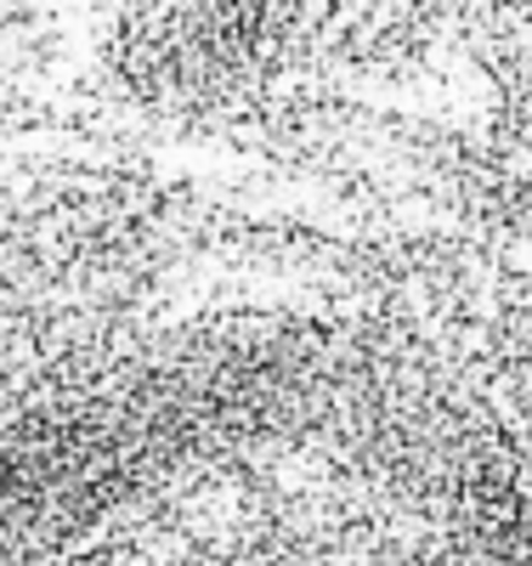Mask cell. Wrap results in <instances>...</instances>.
<instances>
[{"instance_id":"obj_1","label":"cell","mask_w":532,"mask_h":566,"mask_svg":"<svg viewBox=\"0 0 532 566\" xmlns=\"http://www.w3.org/2000/svg\"><path fill=\"white\" fill-rule=\"evenodd\" d=\"M374 335V306L255 301L7 363V566L148 499L317 459Z\"/></svg>"},{"instance_id":"obj_2","label":"cell","mask_w":532,"mask_h":566,"mask_svg":"<svg viewBox=\"0 0 532 566\" xmlns=\"http://www.w3.org/2000/svg\"><path fill=\"white\" fill-rule=\"evenodd\" d=\"M227 187L142 154L18 148L7 159V363L210 306H255L216 255Z\"/></svg>"},{"instance_id":"obj_3","label":"cell","mask_w":532,"mask_h":566,"mask_svg":"<svg viewBox=\"0 0 532 566\" xmlns=\"http://www.w3.org/2000/svg\"><path fill=\"white\" fill-rule=\"evenodd\" d=\"M317 0H114L96 12L58 103H7L12 136L69 130L80 148L244 136L301 80Z\"/></svg>"},{"instance_id":"obj_4","label":"cell","mask_w":532,"mask_h":566,"mask_svg":"<svg viewBox=\"0 0 532 566\" xmlns=\"http://www.w3.org/2000/svg\"><path fill=\"white\" fill-rule=\"evenodd\" d=\"M328 306H374L408 323L488 402L532 482V250L465 227L346 232L317 261Z\"/></svg>"},{"instance_id":"obj_5","label":"cell","mask_w":532,"mask_h":566,"mask_svg":"<svg viewBox=\"0 0 532 566\" xmlns=\"http://www.w3.org/2000/svg\"><path fill=\"white\" fill-rule=\"evenodd\" d=\"M481 0H317L301 80L341 91H453L470 85V29Z\"/></svg>"},{"instance_id":"obj_6","label":"cell","mask_w":532,"mask_h":566,"mask_svg":"<svg viewBox=\"0 0 532 566\" xmlns=\"http://www.w3.org/2000/svg\"><path fill=\"white\" fill-rule=\"evenodd\" d=\"M74 7H85V12H91V0H74ZM108 7H114V0H108Z\"/></svg>"}]
</instances>
